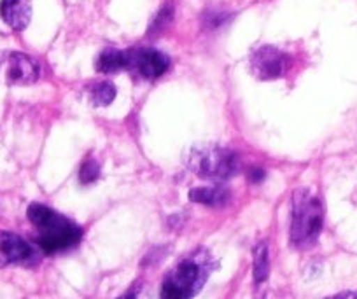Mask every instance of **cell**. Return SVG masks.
<instances>
[{
  "mask_svg": "<svg viewBox=\"0 0 357 299\" xmlns=\"http://www.w3.org/2000/svg\"><path fill=\"white\" fill-rule=\"evenodd\" d=\"M26 214L30 222L39 229L37 243L46 254L61 252L81 242L82 229L46 205L32 204Z\"/></svg>",
  "mask_w": 357,
  "mask_h": 299,
  "instance_id": "1",
  "label": "cell"
},
{
  "mask_svg": "<svg viewBox=\"0 0 357 299\" xmlns=\"http://www.w3.org/2000/svg\"><path fill=\"white\" fill-rule=\"evenodd\" d=\"M322 226H324V207L321 198L305 189L294 192L289 229L291 245L296 249H310L317 242Z\"/></svg>",
  "mask_w": 357,
  "mask_h": 299,
  "instance_id": "2",
  "label": "cell"
},
{
  "mask_svg": "<svg viewBox=\"0 0 357 299\" xmlns=\"http://www.w3.org/2000/svg\"><path fill=\"white\" fill-rule=\"evenodd\" d=\"M211 275V259L205 252L184 257L161 285V299H191L202 291Z\"/></svg>",
  "mask_w": 357,
  "mask_h": 299,
  "instance_id": "3",
  "label": "cell"
},
{
  "mask_svg": "<svg viewBox=\"0 0 357 299\" xmlns=\"http://www.w3.org/2000/svg\"><path fill=\"white\" fill-rule=\"evenodd\" d=\"M188 167L200 178L225 182L242 170V160L231 149L221 146H202L191 151Z\"/></svg>",
  "mask_w": 357,
  "mask_h": 299,
  "instance_id": "4",
  "label": "cell"
},
{
  "mask_svg": "<svg viewBox=\"0 0 357 299\" xmlns=\"http://www.w3.org/2000/svg\"><path fill=\"white\" fill-rule=\"evenodd\" d=\"M40 77V67L32 56L18 51L0 53V82L6 86H29Z\"/></svg>",
  "mask_w": 357,
  "mask_h": 299,
  "instance_id": "5",
  "label": "cell"
},
{
  "mask_svg": "<svg viewBox=\"0 0 357 299\" xmlns=\"http://www.w3.org/2000/svg\"><path fill=\"white\" fill-rule=\"evenodd\" d=\"M291 58L273 46H261L250 56V70L261 81H273L286 75Z\"/></svg>",
  "mask_w": 357,
  "mask_h": 299,
  "instance_id": "6",
  "label": "cell"
},
{
  "mask_svg": "<svg viewBox=\"0 0 357 299\" xmlns=\"http://www.w3.org/2000/svg\"><path fill=\"white\" fill-rule=\"evenodd\" d=\"M126 54H128V70L137 72L144 79L161 77L170 67V60L167 54L151 49V47L128 49Z\"/></svg>",
  "mask_w": 357,
  "mask_h": 299,
  "instance_id": "7",
  "label": "cell"
},
{
  "mask_svg": "<svg viewBox=\"0 0 357 299\" xmlns=\"http://www.w3.org/2000/svg\"><path fill=\"white\" fill-rule=\"evenodd\" d=\"M33 256L29 242L9 231H0V266L26 263Z\"/></svg>",
  "mask_w": 357,
  "mask_h": 299,
  "instance_id": "8",
  "label": "cell"
},
{
  "mask_svg": "<svg viewBox=\"0 0 357 299\" xmlns=\"http://www.w3.org/2000/svg\"><path fill=\"white\" fill-rule=\"evenodd\" d=\"M0 18L16 32H22L32 20L30 0H2L0 2Z\"/></svg>",
  "mask_w": 357,
  "mask_h": 299,
  "instance_id": "9",
  "label": "cell"
},
{
  "mask_svg": "<svg viewBox=\"0 0 357 299\" xmlns=\"http://www.w3.org/2000/svg\"><path fill=\"white\" fill-rule=\"evenodd\" d=\"M190 199L207 207H225L231 199V192L225 185H204V187L191 189Z\"/></svg>",
  "mask_w": 357,
  "mask_h": 299,
  "instance_id": "10",
  "label": "cell"
},
{
  "mask_svg": "<svg viewBox=\"0 0 357 299\" xmlns=\"http://www.w3.org/2000/svg\"><path fill=\"white\" fill-rule=\"evenodd\" d=\"M97 68L102 74H114L119 70H128V54L126 51L109 47L102 51L97 60Z\"/></svg>",
  "mask_w": 357,
  "mask_h": 299,
  "instance_id": "11",
  "label": "cell"
},
{
  "mask_svg": "<svg viewBox=\"0 0 357 299\" xmlns=\"http://www.w3.org/2000/svg\"><path fill=\"white\" fill-rule=\"evenodd\" d=\"M89 102L93 105H98V107H107L114 102L116 95V86L111 84V82H97L89 88Z\"/></svg>",
  "mask_w": 357,
  "mask_h": 299,
  "instance_id": "12",
  "label": "cell"
},
{
  "mask_svg": "<svg viewBox=\"0 0 357 299\" xmlns=\"http://www.w3.org/2000/svg\"><path fill=\"white\" fill-rule=\"evenodd\" d=\"M270 275V256L266 242H259L254 249V282L263 284Z\"/></svg>",
  "mask_w": 357,
  "mask_h": 299,
  "instance_id": "13",
  "label": "cell"
},
{
  "mask_svg": "<svg viewBox=\"0 0 357 299\" xmlns=\"http://www.w3.org/2000/svg\"><path fill=\"white\" fill-rule=\"evenodd\" d=\"M98 177H100V164H98V161L95 158H86L82 161L81 168H79V181H81V184H93Z\"/></svg>",
  "mask_w": 357,
  "mask_h": 299,
  "instance_id": "14",
  "label": "cell"
},
{
  "mask_svg": "<svg viewBox=\"0 0 357 299\" xmlns=\"http://www.w3.org/2000/svg\"><path fill=\"white\" fill-rule=\"evenodd\" d=\"M172 16H174V9H172V6H163L160 15H158V18L154 20L153 29L151 30H153V32H160V30H163L165 26L172 22Z\"/></svg>",
  "mask_w": 357,
  "mask_h": 299,
  "instance_id": "15",
  "label": "cell"
},
{
  "mask_svg": "<svg viewBox=\"0 0 357 299\" xmlns=\"http://www.w3.org/2000/svg\"><path fill=\"white\" fill-rule=\"evenodd\" d=\"M118 299H146V294H144V285L142 284H133L128 291L123 296H119Z\"/></svg>",
  "mask_w": 357,
  "mask_h": 299,
  "instance_id": "16",
  "label": "cell"
},
{
  "mask_svg": "<svg viewBox=\"0 0 357 299\" xmlns=\"http://www.w3.org/2000/svg\"><path fill=\"white\" fill-rule=\"evenodd\" d=\"M328 299H357V292H342V294L331 296Z\"/></svg>",
  "mask_w": 357,
  "mask_h": 299,
  "instance_id": "17",
  "label": "cell"
},
{
  "mask_svg": "<svg viewBox=\"0 0 357 299\" xmlns=\"http://www.w3.org/2000/svg\"><path fill=\"white\" fill-rule=\"evenodd\" d=\"M249 177L252 182H259L261 178H264V171L263 170H252L249 174Z\"/></svg>",
  "mask_w": 357,
  "mask_h": 299,
  "instance_id": "18",
  "label": "cell"
}]
</instances>
